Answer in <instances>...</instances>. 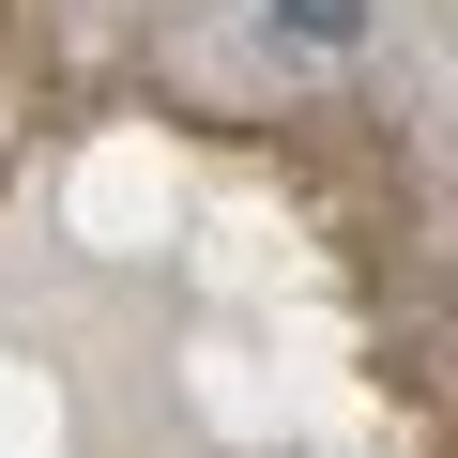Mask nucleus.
<instances>
[{
	"mask_svg": "<svg viewBox=\"0 0 458 458\" xmlns=\"http://www.w3.org/2000/svg\"><path fill=\"white\" fill-rule=\"evenodd\" d=\"M291 47H367V0H260Z\"/></svg>",
	"mask_w": 458,
	"mask_h": 458,
	"instance_id": "1",
	"label": "nucleus"
}]
</instances>
